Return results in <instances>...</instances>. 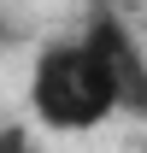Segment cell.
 I'll use <instances>...</instances> for the list:
<instances>
[{"mask_svg":"<svg viewBox=\"0 0 147 153\" xmlns=\"http://www.w3.org/2000/svg\"><path fill=\"white\" fill-rule=\"evenodd\" d=\"M30 112L36 124L59 135H88L100 130L112 112H124V94H118V76H112L100 41L82 30V36L47 41L36 53V71H30Z\"/></svg>","mask_w":147,"mask_h":153,"instance_id":"obj_1","label":"cell"},{"mask_svg":"<svg viewBox=\"0 0 147 153\" xmlns=\"http://www.w3.org/2000/svg\"><path fill=\"white\" fill-rule=\"evenodd\" d=\"M88 36L100 41V53H106V65H112V76H118V94H124V112H135V118H147V53H141V41L124 30V18L118 12H94L88 18Z\"/></svg>","mask_w":147,"mask_h":153,"instance_id":"obj_2","label":"cell"},{"mask_svg":"<svg viewBox=\"0 0 147 153\" xmlns=\"http://www.w3.org/2000/svg\"><path fill=\"white\" fill-rule=\"evenodd\" d=\"M6 153H18V147H12V141H6Z\"/></svg>","mask_w":147,"mask_h":153,"instance_id":"obj_3","label":"cell"}]
</instances>
